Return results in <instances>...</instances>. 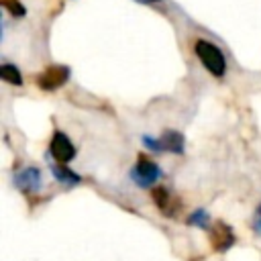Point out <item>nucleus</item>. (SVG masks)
I'll return each instance as SVG.
<instances>
[{
	"instance_id": "11",
	"label": "nucleus",
	"mask_w": 261,
	"mask_h": 261,
	"mask_svg": "<svg viewBox=\"0 0 261 261\" xmlns=\"http://www.w3.org/2000/svg\"><path fill=\"white\" fill-rule=\"evenodd\" d=\"M0 2H2V6H4L12 16H24V12H27V8L22 6L20 0H0Z\"/></svg>"
},
{
	"instance_id": "12",
	"label": "nucleus",
	"mask_w": 261,
	"mask_h": 261,
	"mask_svg": "<svg viewBox=\"0 0 261 261\" xmlns=\"http://www.w3.org/2000/svg\"><path fill=\"white\" fill-rule=\"evenodd\" d=\"M206 220H208V214L204 212V210H198V212H194L190 218H188V224H196V226H206Z\"/></svg>"
},
{
	"instance_id": "13",
	"label": "nucleus",
	"mask_w": 261,
	"mask_h": 261,
	"mask_svg": "<svg viewBox=\"0 0 261 261\" xmlns=\"http://www.w3.org/2000/svg\"><path fill=\"white\" fill-rule=\"evenodd\" d=\"M255 230H257V232H261V206H259L257 216H255Z\"/></svg>"
},
{
	"instance_id": "7",
	"label": "nucleus",
	"mask_w": 261,
	"mask_h": 261,
	"mask_svg": "<svg viewBox=\"0 0 261 261\" xmlns=\"http://www.w3.org/2000/svg\"><path fill=\"white\" fill-rule=\"evenodd\" d=\"M14 184L22 192H37L41 188V173L37 167H29L14 177Z\"/></svg>"
},
{
	"instance_id": "10",
	"label": "nucleus",
	"mask_w": 261,
	"mask_h": 261,
	"mask_svg": "<svg viewBox=\"0 0 261 261\" xmlns=\"http://www.w3.org/2000/svg\"><path fill=\"white\" fill-rule=\"evenodd\" d=\"M53 175L59 179V181H67V184H77L82 177L75 175L73 171H69L65 167V163H59V165H53Z\"/></svg>"
},
{
	"instance_id": "3",
	"label": "nucleus",
	"mask_w": 261,
	"mask_h": 261,
	"mask_svg": "<svg viewBox=\"0 0 261 261\" xmlns=\"http://www.w3.org/2000/svg\"><path fill=\"white\" fill-rule=\"evenodd\" d=\"M143 143L153 151H171V153H181L184 151V137L175 130H165V135L161 139L143 137Z\"/></svg>"
},
{
	"instance_id": "1",
	"label": "nucleus",
	"mask_w": 261,
	"mask_h": 261,
	"mask_svg": "<svg viewBox=\"0 0 261 261\" xmlns=\"http://www.w3.org/2000/svg\"><path fill=\"white\" fill-rule=\"evenodd\" d=\"M194 51H196L198 59L202 61V65H204L212 75H216V77L224 75V71H226V59H224L222 51H220L214 43H210V41H206V39H198L196 45H194Z\"/></svg>"
},
{
	"instance_id": "9",
	"label": "nucleus",
	"mask_w": 261,
	"mask_h": 261,
	"mask_svg": "<svg viewBox=\"0 0 261 261\" xmlns=\"http://www.w3.org/2000/svg\"><path fill=\"white\" fill-rule=\"evenodd\" d=\"M0 77H2L4 82L12 84V86H20V84H22V75H20L18 67H16V65H10V63L0 65Z\"/></svg>"
},
{
	"instance_id": "4",
	"label": "nucleus",
	"mask_w": 261,
	"mask_h": 261,
	"mask_svg": "<svg viewBox=\"0 0 261 261\" xmlns=\"http://www.w3.org/2000/svg\"><path fill=\"white\" fill-rule=\"evenodd\" d=\"M49 151H51V157H53L57 163H69V161L75 157V147H73V143H71L61 130H55V133H53Z\"/></svg>"
},
{
	"instance_id": "14",
	"label": "nucleus",
	"mask_w": 261,
	"mask_h": 261,
	"mask_svg": "<svg viewBox=\"0 0 261 261\" xmlns=\"http://www.w3.org/2000/svg\"><path fill=\"white\" fill-rule=\"evenodd\" d=\"M151 2H157V0H151Z\"/></svg>"
},
{
	"instance_id": "6",
	"label": "nucleus",
	"mask_w": 261,
	"mask_h": 261,
	"mask_svg": "<svg viewBox=\"0 0 261 261\" xmlns=\"http://www.w3.org/2000/svg\"><path fill=\"white\" fill-rule=\"evenodd\" d=\"M210 245L214 251L222 253V251H228L232 245H234V234L230 230V226H226L224 222H214L212 228H210Z\"/></svg>"
},
{
	"instance_id": "8",
	"label": "nucleus",
	"mask_w": 261,
	"mask_h": 261,
	"mask_svg": "<svg viewBox=\"0 0 261 261\" xmlns=\"http://www.w3.org/2000/svg\"><path fill=\"white\" fill-rule=\"evenodd\" d=\"M151 198H153V202L157 204V208H159L163 214H167V216L173 214L177 202L171 200V196H169V192H167L165 188H153V190H151Z\"/></svg>"
},
{
	"instance_id": "2",
	"label": "nucleus",
	"mask_w": 261,
	"mask_h": 261,
	"mask_svg": "<svg viewBox=\"0 0 261 261\" xmlns=\"http://www.w3.org/2000/svg\"><path fill=\"white\" fill-rule=\"evenodd\" d=\"M130 175H133V179H135L137 186L147 188V186H153V184L161 177V169H159V165H157L153 159H149L147 155H139L137 165L133 167Z\"/></svg>"
},
{
	"instance_id": "5",
	"label": "nucleus",
	"mask_w": 261,
	"mask_h": 261,
	"mask_svg": "<svg viewBox=\"0 0 261 261\" xmlns=\"http://www.w3.org/2000/svg\"><path fill=\"white\" fill-rule=\"evenodd\" d=\"M69 77V67L65 65H51L45 71L39 73L37 84L41 90H57L59 86H63Z\"/></svg>"
}]
</instances>
